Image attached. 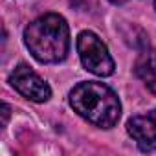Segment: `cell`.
<instances>
[{
    "mask_svg": "<svg viewBox=\"0 0 156 156\" xmlns=\"http://www.w3.org/2000/svg\"><path fill=\"white\" fill-rule=\"evenodd\" d=\"M24 42L30 53L42 64L64 61L70 50V30L64 17L48 13L35 19L24 30Z\"/></svg>",
    "mask_w": 156,
    "mask_h": 156,
    "instance_id": "cell-1",
    "label": "cell"
},
{
    "mask_svg": "<svg viewBox=\"0 0 156 156\" xmlns=\"http://www.w3.org/2000/svg\"><path fill=\"white\" fill-rule=\"evenodd\" d=\"M70 105L83 119L99 129H112L121 116V103L118 96L112 88L96 81L73 87L70 92Z\"/></svg>",
    "mask_w": 156,
    "mask_h": 156,
    "instance_id": "cell-2",
    "label": "cell"
},
{
    "mask_svg": "<svg viewBox=\"0 0 156 156\" xmlns=\"http://www.w3.org/2000/svg\"><path fill=\"white\" fill-rule=\"evenodd\" d=\"M77 51H79L83 66L99 75V77H108L114 73V59L108 53L107 44L94 33V31H81L77 37Z\"/></svg>",
    "mask_w": 156,
    "mask_h": 156,
    "instance_id": "cell-3",
    "label": "cell"
},
{
    "mask_svg": "<svg viewBox=\"0 0 156 156\" xmlns=\"http://www.w3.org/2000/svg\"><path fill=\"white\" fill-rule=\"evenodd\" d=\"M9 83L11 87L22 94L26 99L35 101V103H44L51 98V88L50 85L42 79L41 75H37L30 66L26 64H19L11 75H9Z\"/></svg>",
    "mask_w": 156,
    "mask_h": 156,
    "instance_id": "cell-4",
    "label": "cell"
},
{
    "mask_svg": "<svg viewBox=\"0 0 156 156\" xmlns=\"http://www.w3.org/2000/svg\"><path fill=\"white\" fill-rule=\"evenodd\" d=\"M127 132L143 152L156 151V110L132 116L127 121Z\"/></svg>",
    "mask_w": 156,
    "mask_h": 156,
    "instance_id": "cell-5",
    "label": "cell"
},
{
    "mask_svg": "<svg viewBox=\"0 0 156 156\" xmlns=\"http://www.w3.org/2000/svg\"><path fill=\"white\" fill-rule=\"evenodd\" d=\"M134 72L143 81V85L156 96V50L154 48L141 50L140 57L136 59Z\"/></svg>",
    "mask_w": 156,
    "mask_h": 156,
    "instance_id": "cell-6",
    "label": "cell"
},
{
    "mask_svg": "<svg viewBox=\"0 0 156 156\" xmlns=\"http://www.w3.org/2000/svg\"><path fill=\"white\" fill-rule=\"evenodd\" d=\"M121 35H123V41H125L129 46H132L134 50H145V48L149 46V37H147V33H145L140 26H136V24H127V26L121 30Z\"/></svg>",
    "mask_w": 156,
    "mask_h": 156,
    "instance_id": "cell-7",
    "label": "cell"
},
{
    "mask_svg": "<svg viewBox=\"0 0 156 156\" xmlns=\"http://www.w3.org/2000/svg\"><path fill=\"white\" fill-rule=\"evenodd\" d=\"M70 2H72V6L79 8V9H83V11H88L90 8L96 6V0H70Z\"/></svg>",
    "mask_w": 156,
    "mask_h": 156,
    "instance_id": "cell-8",
    "label": "cell"
},
{
    "mask_svg": "<svg viewBox=\"0 0 156 156\" xmlns=\"http://www.w3.org/2000/svg\"><path fill=\"white\" fill-rule=\"evenodd\" d=\"M8 118H9V105H2V127H6L8 123Z\"/></svg>",
    "mask_w": 156,
    "mask_h": 156,
    "instance_id": "cell-9",
    "label": "cell"
},
{
    "mask_svg": "<svg viewBox=\"0 0 156 156\" xmlns=\"http://www.w3.org/2000/svg\"><path fill=\"white\" fill-rule=\"evenodd\" d=\"M110 2L114 4V6H123V4H127L129 0H110Z\"/></svg>",
    "mask_w": 156,
    "mask_h": 156,
    "instance_id": "cell-10",
    "label": "cell"
},
{
    "mask_svg": "<svg viewBox=\"0 0 156 156\" xmlns=\"http://www.w3.org/2000/svg\"><path fill=\"white\" fill-rule=\"evenodd\" d=\"M154 9H156V0H154Z\"/></svg>",
    "mask_w": 156,
    "mask_h": 156,
    "instance_id": "cell-11",
    "label": "cell"
}]
</instances>
